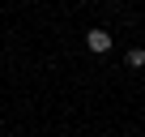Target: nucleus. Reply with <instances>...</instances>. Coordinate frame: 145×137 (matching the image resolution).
I'll use <instances>...</instances> for the list:
<instances>
[{"mask_svg": "<svg viewBox=\"0 0 145 137\" xmlns=\"http://www.w3.org/2000/svg\"><path fill=\"white\" fill-rule=\"evenodd\" d=\"M86 43H90V51H107V47H111V34H107V30H90Z\"/></svg>", "mask_w": 145, "mask_h": 137, "instance_id": "obj_1", "label": "nucleus"}, {"mask_svg": "<svg viewBox=\"0 0 145 137\" xmlns=\"http://www.w3.org/2000/svg\"><path fill=\"white\" fill-rule=\"evenodd\" d=\"M128 64H132V68H145V51L132 47V51H128Z\"/></svg>", "mask_w": 145, "mask_h": 137, "instance_id": "obj_2", "label": "nucleus"}]
</instances>
